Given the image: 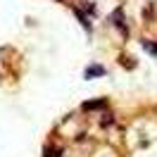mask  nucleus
Listing matches in <instances>:
<instances>
[{
	"instance_id": "nucleus-1",
	"label": "nucleus",
	"mask_w": 157,
	"mask_h": 157,
	"mask_svg": "<svg viewBox=\"0 0 157 157\" xmlns=\"http://www.w3.org/2000/svg\"><path fill=\"white\" fill-rule=\"evenodd\" d=\"M105 74V69L100 67V64H93V67H88V71H86V78H93V76H102Z\"/></svg>"
}]
</instances>
